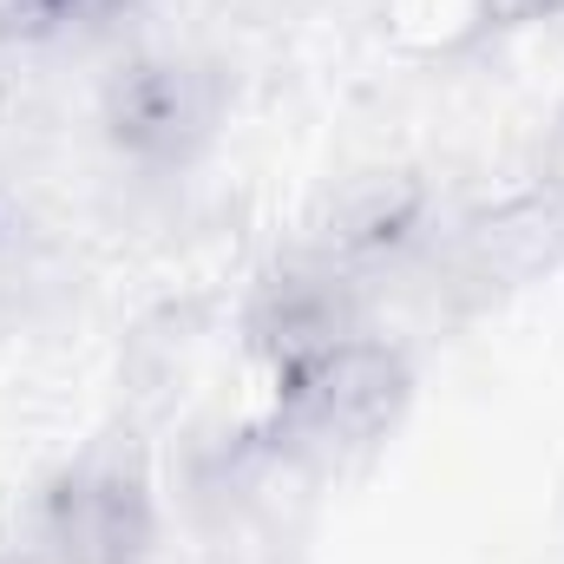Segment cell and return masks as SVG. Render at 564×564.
Instances as JSON below:
<instances>
[{
	"mask_svg": "<svg viewBox=\"0 0 564 564\" xmlns=\"http://www.w3.org/2000/svg\"><path fill=\"white\" fill-rule=\"evenodd\" d=\"M408 408V361L381 341H335L315 361L289 368L276 408V446L308 466H341L368 453Z\"/></svg>",
	"mask_w": 564,
	"mask_h": 564,
	"instance_id": "1",
	"label": "cell"
},
{
	"mask_svg": "<svg viewBox=\"0 0 564 564\" xmlns=\"http://www.w3.org/2000/svg\"><path fill=\"white\" fill-rule=\"evenodd\" d=\"M224 106H230V86H224V73L210 59L139 53V59H126L106 79L99 119H106V139L126 158L171 171V164H191L204 144L217 139Z\"/></svg>",
	"mask_w": 564,
	"mask_h": 564,
	"instance_id": "2",
	"label": "cell"
},
{
	"mask_svg": "<svg viewBox=\"0 0 564 564\" xmlns=\"http://www.w3.org/2000/svg\"><path fill=\"white\" fill-rule=\"evenodd\" d=\"M46 545L59 564H144L151 492L132 453H86L46 492Z\"/></svg>",
	"mask_w": 564,
	"mask_h": 564,
	"instance_id": "3",
	"label": "cell"
},
{
	"mask_svg": "<svg viewBox=\"0 0 564 564\" xmlns=\"http://www.w3.org/2000/svg\"><path fill=\"white\" fill-rule=\"evenodd\" d=\"M426 224V191L408 171H355L308 217V257L335 276H361L408 250Z\"/></svg>",
	"mask_w": 564,
	"mask_h": 564,
	"instance_id": "4",
	"label": "cell"
},
{
	"mask_svg": "<svg viewBox=\"0 0 564 564\" xmlns=\"http://www.w3.org/2000/svg\"><path fill=\"white\" fill-rule=\"evenodd\" d=\"M250 335L263 355H276L282 368L315 361L322 348L348 341V276H335L328 263L302 257L282 276L263 282L257 308H250Z\"/></svg>",
	"mask_w": 564,
	"mask_h": 564,
	"instance_id": "5",
	"label": "cell"
},
{
	"mask_svg": "<svg viewBox=\"0 0 564 564\" xmlns=\"http://www.w3.org/2000/svg\"><path fill=\"white\" fill-rule=\"evenodd\" d=\"M93 0H0V46L13 40H40L53 26H66L73 13H86Z\"/></svg>",
	"mask_w": 564,
	"mask_h": 564,
	"instance_id": "6",
	"label": "cell"
},
{
	"mask_svg": "<svg viewBox=\"0 0 564 564\" xmlns=\"http://www.w3.org/2000/svg\"><path fill=\"white\" fill-rule=\"evenodd\" d=\"M492 13H499L506 26H525V20H552V13H564V0H492Z\"/></svg>",
	"mask_w": 564,
	"mask_h": 564,
	"instance_id": "7",
	"label": "cell"
}]
</instances>
